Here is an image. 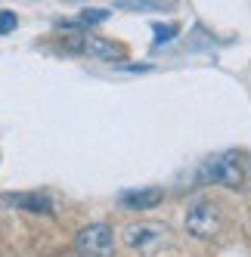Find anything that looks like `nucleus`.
Here are the masks:
<instances>
[{"mask_svg":"<svg viewBox=\"0 0 251 257\" xmlns=\"http://www.w3.org/2000/svg\"><path fill=\"white\" fill-rule=\"evenodd\" d=\"M177 34H180V25H174V22H158V25H152V44L161 47V44L174 41Z\"/></svg>","mask_w":251,"mask_h":257,"instance_id":"8","label":"nucleus"},{"mask_svg":"<svg viewBox=\"0 0 251 257\" xmlns=\"http://www.w3.org/2000/svg\"><path fill=\"white\" fill-rule=\"evenodd\" d=\"M124 248L140 257H158L174 248V235L158 220H140V223H128L124 229Z\"/></svg>","mask_w":251,"mask_h":257,"instance_id":"1","label":"nucleus"},{"mask_svg":"<svg viewBox=\"0 0 251 257\" xmlns=\"http://www.w3.org/2000/svg\"><path fill=\"white\" fill-rule=\"evenodd\" d=\"M183 223H186V232H189V235L208 242V238L220 235V229H223V223H226V214H223V208H220L214 198H195L192 205H189V211H186V220H183Z\"/></svg>","mask_w":251,"mask_h":257,"instance_id":"3","label":"nucleus"},{"mask_svg":"<svg viewBox=\"0 0 251 257\" xmlns=\"http://www.w3.org/2000/svg\"><path fill=\"white\" fill-rule=\"evenodd\" d=\"M10 205H19L28 211H41V214H53V205L47 195H10Z\"/></svg>","mask_w":251,"mask_h":257,"instance_id":"7","label":"nucleus"},{"mask_svg":"<svg viewBox=\"0 0 251 257\" xmlns=\"http://www.w3.org/2000/svg\"><path fill=\"white\" fill-rule=\"evenodd\" d=\"M16 25H19V19H16L13 10H4V13H0V34H10Z\"/></svg>","mask_w":251,"mask_h":257,"instance_id":"10","label":"nucleus"},{"mask_svg":"<svg viewBox=\"0 0 251 257\" xmlns=\"http://www.w3.org/2000/svg\"><path fill=\"white\" fill-rule=\"evenodd\" d=\"M81 47L90 53V56L105 59V62H115V59L124 56V47H121V44H115V41H109V38H99V34H87V38L81 41Z\"/></svg>","mask_w":251,"mask_h":257,"instance_id":"6","label":"nucleus"},{"mask_svg":"<svg viewBox=\"0 0 251 257\" xmlns=\"http://www.w3.org/2000/svg\"><path fill=\"white\" fill-rule=\"evenodd\" d=\"M105 19H109V10H90V7L81 10V22L84 25H96V22H105Z\"/></svg>","mask_w":251,"mask_h":257,"instance_id":"9","label":"nucleus"},{"mask_svg":"<svg viewBox=\"0 0 251 257\" xmlns=\"http://www.w3.org/2000/svg\"><path fill=\"white\" fill-rule=\"evenodd\" d=\"M165 192L158 186H146V189H128L121 192V205L124 208H134V211H149V208H158Z\"/></svg>","mask_w":251,"mask_h":257,"instance_id":"5","label":"nucleus"},{"mask_svg":"<svg viewBox=\"0 0 251 257\" xmlns=\"http://www.w3.org/2000/svg\"><path fill=\"white\" fill-rule=\"evenodd\" d=\"M75 248L81 257H112L115 254V235L109 223H90L75 235Z\"/></svg>","mask_w":251,"mask_h":257,"instance_id":"4","label":"nucleus"},{"mask_svg":"<svg viewBox=\"0 0 251 257\" xmlns=\"http://www.w3.org/2000/svg\"><path fill=\"white\" fill-rule=\"evenodd\" d=\"M195 174H199L195 177L199 183H208V186H226V189L242 186V180H245V168H242V158H239L236 149H223V152L208 155L199 164Z\"/></svg>","mask_w":251,"mask_h":257,"instance_id":"2","label":"nucleus"}]
</instances>
